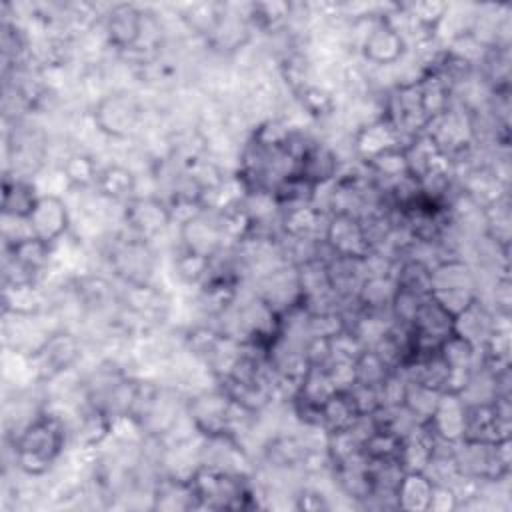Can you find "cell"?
<instances>
[{
    "label": "cell",
    "instance_id": "obj_1",
    "mask_svg": "<svg viewBox=\"0 0 512 512\" xmlns=\"http://www.w3.org/2000/svg\"><path fill=\"white\" fill-rule=\"evenodd\" d=\"M64 440L62 420L50 412H38L14 442L16 466L30 476L46 474L62 454Z\"/></svg>",
    "mask_w": 512,
    "mask_h": 512
},
{
    "label": "cell",
    "instance_id": "obj_2",
    "mask_svg": "<svg viewBox=\"0 0 512 512\" xmlns=\"http://www.w3.org/2000/svg\"><path fill=\"white\" fill-rule=\"evenodd\" d=\"M144 116L140 100L130 92H110L94 106V126L110 138L132 136Z\"/></svg>",
    "mask_w": 512,
    "mask_h": 512
},
{
    "label": "cell",
    "instance_id": "obj_3",
    "mask_svg": "<svg viewBox=\"0 0 512 512\" xmlns=\"http://www.w3.org/2000/svg\"><path fill=\"white\" fill-rule=\"evenodd\" d=\"M80 356V342L66 330L52 332L42 346L28 354V366L38 380H54L64 374Z\"/></svg>",
    "mask_w": 512,
    "mask_h": 512
},
{
    "label": "cell",
    "instance_id": "obj_4",
    "mask_svg": "<svg viewBox=\"0 0 512 512\" xmlns=\"http://www.w3.org/2000/svg\"><path fill=\"white\" fill-rule=\"evenodd\" d=\"M108 258L110 266L120 278H124L128 286L150 284V276L154 272V254L148 246V240H140L128 234V238L114 242Z\"/></svg>",
    "mask_w": 512,
    "mask_h": 512
},
{
    "label": "cell",
    "instance_id": "obj_5",
    "mask_svg": "<svg viewBox=\"0 0 512 512\" xmlns=\"http://www.w3.org/2000/svg\"><path fill=\"white\" fill-rule=\"evenodd\" d=\"M122 216L130 236L140 240L154 238L172 222L168 204L154 196H132L126 202Z\"/></svg>",
    "mask_w": 512,
    "mask_h": 512
},
{
    "label": "cell",
    "instance_id": "obj_6",
    "mask_svg": "<svg viewBox=\"0 0 512 512\" xmlns=\"http://www.w3.org/2000/svg\"><path fill=\"white\" fill-rule=\"evenodd\" d=\"M324 244L336 256L366 258L372 248L364 236L362 222L350 214H332L324 230Z\"/></svg>",
    "mask_w": 512,
    "mask_h": 512
},
{
    "label": "cell",
    "instance_id": "obj_7",
    "mask_svg": "<svg viewBox=\"0 0 512 512\" xmlns=\"http://www.w3.org/2000/svg\"><path fill=\"white\" fill-rule=\"evenodd\" d=\"M28 224L34 238L48 244L58 242L70 224L64 200L56 194H40L34 210L28 216Z\"/></svg>",
    "mask_w": 512,
    "mask_h": 512
},
{
    "label": "cell",
    "instance_id": "obj_8",
    "mask_svg": "<svg viewBox=\"0 0 512 512\" xmlns=\"http://www.w3.org/2000/svg\"><path fill=\"white\" fill-rule=\"evenodd\" d=\"M360 46L368 62L376 66H390L402 58L406 40L396 28H392L382 16H378V20L364 34Z\"/></svg>",
    "mask_w": 512,
    "mask_h": 512
},
{
    "label": "cell",
    "instance_id": "obj_9",
    "mask_svg": "<svg viewBox=\"0 0 512 512\" xmlns=\"http://www.w3.org/2000/svg\"><path fill=\"white\" fill-rule=\"evenodd\" d=\"M426 422L436 438L456 444L464 438L466 402L456 392H442L434 414Z\"/></svg>",
    "mask_w": 512,
    "mask_h": 512
},
{
    "label": "cell",
    "instance_id": "obj_10",
    "mask_svg": "<svg viewBox=\"0 0 512 512\" xmlns=\"http://www.w3.org/2000/svg\"><path fill=\"white\" fill-rule=\"evenodd\" d=\"M142 28V10L132 4H118L106 16L104 22V36L110 46L118 52L134 46L140 38Z\"/></svg>",
    "mask_w": 512,
    "mask_h": 512
},
{
    "label": "cell",
    "instance_id": "obj_11",
    "mask_svg": "<svg viewBox=\"0 0 512 512\" xmlns=\"http://www.w3.org/2000/svg\"><path fill=\"white\" fill-rule=\"evenodd\" d=\"M390 148H404L402 132L384 116L362 126L354 134V150L364 160H370Z\"/></svg>",
    "mask_w": 512,
    "mask_h": 512
},
{
    "label": "cell",
    "instance_id": "obj_12",
    "mask_svg": "<svg viewBox=\"0 0 512 512\" xmlns=\"http://www.w3.org/2000/svg\"><path fill=\"white\" fill-rule=\"evenodd\" d=\"M180 236L184 240V248L200 252L204 256L214 258L216 252L224 244V230L220 226V220H208L204 212L190 218L180 226Z\"/></svg>",
    "mask_w": 512,
    "mask_h": 512
},
{
    "label": "cell",
    "instance_id": "obj_13",
    "mask_svg": "<svg viewBox=\"0 0 512 512\" xmlns=\"http://www.w3.org/2000/svg\"><path fill=\"white\" fill-rule=\"evenodd\" d=\"M336 172H338L336 154L328 146L318 142L310 144V148L298 160V168H296V176L310 182L312 186L332 182L336 178Z\"/></svg>",
    "mask_w": 512,
    "mask_h": 512
},
{
    "label": "cell",
    "instance_id": "obj_14",
    "mask_svg": "<svg viewBox=\"0 0 512 512\" xmlns=\"http://www.w3.org/2000/svg\"><path fill=\"white\" fill-rule=\"evenodd\" d=\"M152 498H154V504H152L154 508H164V510L200 508L190 478L188 480H182L178 476L158 478L154 484Z\"/></svg>",
    "mask_w": 512,
    "mask_h": 512
},
{
    "label": "cell",
    "instance_id": "obj_15",
    "mask_svg": "<svg viewBox=\"0 0 512 512\" xmlns=\"http://www.w3.org/2000/svg\"><path fill=\"white\" fill-rule=\"evenodd\" d=\"M434 480L422 470H406L396 486V504L402 510H428Z\"/></svg>",
    "mask_w": 512,
    "mask_h": 512
},
{
    "label": "cell",
    "instance_id": "obj_16",
    "mask_svg": "<svg viewBox=\"0 0 512 512\" xmlns=\"http://www.w3.org/2000/svg\"><path fill=\"white\" fill-rule=\"evenodd\" d=\"M40 194H36V188L32 182L24 178H6L4 180V192H2V212L6 216H18L28 218L34 210Z\"/></svg>",
    "mask_w": 512,
    "mask_h": 512
},
{
    "label": "cell",
    "instance_id": "obj_17",
    "mask_svg": "<svg viewBox=\"0 0 512 512\" xmlns=\"http://www.w3.org/2000/svg\"><path fill=\"white\" fill-rule=\"evenodd\" d=\"M362 414L358 412L350 392H334L324 404H322V430L336 432L350 428Z\"/></svg>",
    "mask_w": 512,
    "mask_h": 512
},
{
    "label": "cell",
    "instance_id": "obj_18",
    "mask_svg": "<svg viewBox=\"0 0 512 512\" xmlns=\"http://www.w3.org/2000/svg\"><path fill=\"white\" fill-rule=\"evenodd\" d=\"M96 188L108 200L128 202L136 190V176L130 168L122 164H110L104 170H100Z\"/></svg>",
    "mask_w": 512,
    "mask_h": 512
},
{
    "label": "cell",
    "instance_id": "obj_19",
    "mask_svg": "<svg viewBox=\"0 0 512 512\" xmlns=\"http://www.w3.org/2000/svg\"><path fill=\"white\" fill-rule=\"evenodd\" d=\"M430 274H432V268L420 258H406L400 262L398 270L392 272L396 288L418 294V296L430 294V286H432Z\"/></svg>",
    "mask_w": 512,
    "mask_h": 512
},
{
    "label": "cell",
    "instance_id": "obj_20",
    "mask_svg": "<svg viewBox=\"0 0 512 512\" xmlns=\"http://www.w3.org/2000/svg\"><path fill=\"white\" fill-rule=\"evenodd\" d=\"M60 172H62L64 180L68 182V186L78 188V190H84L92 184L96 186V180H98V174H100L94 158L88 156V154H82V152L70 154L62 162Z\"/></svg>",
    "mask_w": 512,
    "mask_h": 512
},
{
    "label": "cell",
    "instance_id": "obj_21",
    "mask_svg": "<svg viewBox=\"0 0 512 512\" xmlns=\"http://www.w3.org/2000/svg\"><path fill=\"white\" fill-rule=\"evenodd\" d=\"M440 390H434V388H428L424 384H418V382H410L406 380V392H404V406L420 420V422H426L434 410H436V404L440 400Z\"/></svg>",
    "mask_w": 512,
    "mask_h": 512
},
{
    "label": "cell",
    "instance_id": "obj_22",
    "mask_svg": "<svg viewBox=\"0 0 512 512\" xmlns=\"http://www.w3.org/2000/svg\"><path fill=\"white\" fill-rule=\"evenodd\" d=\"M402 438L390 430L374 428L362 442V452L368 460H394L400 454Z\"/></svg>",
    "mask_w": 512,
    "mask_h": 512
},
{
    "label": "cell",
    "instance_id": "obj_23",
    "mask_svg": "<svg viewBox=\"0 0 512 512\" xmlns=\"http://www.w3.org/2000/svg\"><path fill=\"white\" fill-rule=\"evenodd\" d=\"M210 268H212L210 256H204L188 248H184V252H180L174 258V272L186 284H196L200 280H206V276L210 274Z\"/></svg>",
    "mask_w": 512,
    "mask_h": 512
},
{
    "label": "cell",
    "instance_id": "obj_24",
    "mask_svg": "<svg viewBox=\"0 0 512 512\" xmlns=\"http://www.w3.org/2000/svg\"><path fill=\"white\" fill-rule=\"evenodd\" d=\"M296 96L302 104V108L316 118H326L334 112V98L332 94L324 88V86H316V84H304L302 88L296 90Z\"/></svg>",
    "mask_w": 512,
    "mask_h": 512
},
{
    "label": "cell",
    "instance_id": "obj_25",
    "mask_svg": "<svg viewBox=\"0 0 512 512\" xmlns=\"http://www.w3.org/2000/svg\"><path fill=\"white\" fill-rule=\"evenodd\" d=\"M354 370H356V382L368 384V386H380L384 378L392 372L372 348H366L358 356V360L354 362Z\"/></svg>",
    "mask_w": 512,
    "mask_h": 512
},
{
    "label": "cell",
    "instance_id": "obj_26",
    "mask_svg": "<svg viewBox=\"0 0 512 512\" xmlns=\"http://www.w3.org/2000/svg\"><path fill=\"white\" fill-rule=\"evenodd\" d=\"M456 508H458V498H456L452 486L434 482L432 496H430V502H428V510L448 512V510H456Z\"/></svg>",
    "mask_w": 512,
    "mask_h": 512
},
{
    "label": "cell",
    "instance_id": "obj_27",
    "mask_svg": "<svg viewBox=\"0 0 512 512\" xmlns=\"http://www.w3.org/2000/svg\"><path fill=\"white\" fill-rule=\"evenodd\" d=\"M330 504L326 502L324 494L312 488H304L298 496H296V508L300 510H324Z\"/></svg>",
    "mask_w": 512,
    "mask_h": 512
}]
</instances>
